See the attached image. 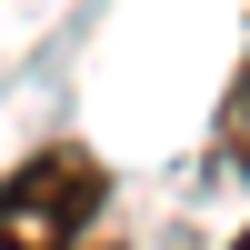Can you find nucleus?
Returning <instances> with one entry per match:
<instances>
[{"instance_id": "obj_2", "label": "nucleus", "mask_w": 250, "mask_h": 250, "mask_svg": "<svg viewBox=\"0 0 250 250\" xmlns=\"http://www.w3.org/2000/svg\"><path fill=\"white\" fill-rule=\"evenodd\" d=\"M220 150H230V170H250V50H240L230 90H220Z\"/></svg>"}, {"instance_id": "obj_3", "label": "nucleus", "mask_w": 250, "mask_h": 250, "mask_svg": "<svg viewBox=\"0 0 250 250\" xmlns=\"http://www.w3.org/2000/svg\"><path fill=\"white\" fill-rule=\"evenodd\" d=\"M230 250H250V230H240V240H230Z\"/></svg>"}, {"instance_id": "obj_1", "label": "nucleus", "mask_w": 250, "mask_h": 250, "mask_svg": "<svg viewBox=\"0 0 250 250\" xmlns=\"http://www.w3.org/2000/svg\"><path fill=\"white\" fill-rule=\"evenodd\" d=\"M100 200H110L100 160L70 150V140H50L20 170H0V250H90Z\"/></svg>"}]
</instances>
